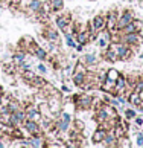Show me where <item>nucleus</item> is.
I'll return each instance as SVG.
<instances>
[{"instance_id": "obj_31", "label": "nucleus", "mask_w": 143, "mask_h": 148, "mask_svg": "<svg viewBox=\"0 0 143 148\" xmlns=\"http://www.w3.org/2000/svg\"><path fill=\"white\" fill-rule=\"evenodd\" d=\"M52 5V9L55 11V12H59V11H63L64 8V0H49Z\"/></svg>"}, {"instance_id": "obj_32", "label": "nucleus", "mask_w": 143, "mask_h": 148, "mask_svg": "<svg viewBox=\"0 0 143 148\" xmlns=\"http://www.w3.org/2000/svg\"><path fill=\"white\" fill-rule=\"evenodd\" d=\"M64 37H65V45H67L69 47H76V38L73 37V34H72V32L64 34Z\"/></svg>"}, {"instance_id": "obj_17", "label": "nucleus", "mask_w": 143, "mask_h": 148, "mask_svg": "<svg viewBox=\"0 0 143 148\" xmlns=\"http://www.w3.org/2000/svg\"><path fill=\"white\" fill-rule=\"evenodd\" d=\"M29 53H34V55L38 58V60H41V61H46V60H47V51H46V49H43V47H40V46H38L37 45V43H35V45L34 46H32V49H31V52Z\"/></svg>"}, {"instance_id": "obj_4", "label": "nucleus", "mask_w": 143, "mask_h": 148, "mask_svg": "<svg viewBox=\"0 0 143 148\" xmlns=\"http://www.w3.org/2000/svg\"><path fill=\"white\" fill-rule=\"evenodd\" d=\"M85 75H87V67L85 64L82 61H78L75 66V70H73V75H72V79H73V83L78 86V87H82L85 81Z\"/></svg>"}, {"instance_id": "obj_6", "label": "nucleus", "mask_w": 143, "mask_h": 148, "mask_svg": "<svg viewBox=\"0 0 143 148\" xmlns=\"http://www.w3.org/2000/svg\"><path fill=\"white\" fill-rule=\"evenodd\" d=\"M21 127L27 131V134H29V136H37V134L43 133L40 122H35V121H31V119H26L25 122L21 124Z\"/></svg>"}, {"instance_id": "obj_38", "label": "nucleus", "mask_w": 143, "mask_h": 148, "mask_svg": "<svg viewBox=\"0 0 143 148\" xmlns=\"http://www.w3.org/2000/svg\"><path fill=\"white\" fill-rule=\"evenodd\" d=\"M136 116H137V112L136 110H126L125 112V118L126 119H136Z\"/></svg>"}, {"instance_id": "obj_25", "label": "nucleus", "mask_w": 143, "mask_h": 148, "mask_svg": "<svg viewBox=\"0 0 143 148\" xmlns=\"http://www.w3.org/2000/svg\"><path fill=\"white\" fill-rule=\"evenodd\" d=\"M40 92H43V95H44V96H50V95H57V93H58V90L55 89L50 83H46V84L40 89Z\"/></svg>"}, {"instance_id": "obj_47", "label": "nucleus", "mask_w": 143, "mask_h": 148, "mask_svg": "<svg viewBox=\"0 0 143 148\" xmlns=\"http://www.w3.org/2000/svg\"><path fill=\"white\" fill-rule=\"evenodd\" d=\"M140 58H142V60H143V52H142V55H140Z\"/></svg>"}, {"instance_id": "obj_41", "label": "nucleus", "mask_w": 143, "mask_h": 148, "mask_svg": "<svg viewBox=\"0 0 143 148\" xmlns=\"http://www.w3.org/2000/svg\"><path fill=\"white\" fill-rule=\"evenodd\" d=\"M20 2H21V0H9V3L12 5V6H18Z\"/></svg>"}, {"instance_id": "obj_23", "label": "nucleus", "mask_w": 143, "mask_h": 148, "mask_svg": "<svg viewBox=\"0 0 143 148\" xmlns=\"http://www.w3.org/2000/svg\"><path fill=\"white\" fill-rule=\"evenodd\" d=\"M105 134H107V130H104L99 127L96 131H95V134H93V144H102V140L104 138H105Z\"/></svg>"}, {"instance_id": "obj_21", "label": "nucleus", "mask_w": 143, "mask_h": 148, "mask_svg": "<svg viewBox=\"0 0 143 148\" xmlns=\"http://www.w3.org/2000/svg\"><path fill=\"white\" fill-rule=\"evenodd\" d=\"M26 53H27V52H25V51H21V49H18V51L12 55V63H14L15 66H20L23 61H26Z\"/></svg>"}, {"instance_id": "obj_28", "label": "nucleus", "mask_w": 143, "mask_h": 148, "mask_svg": "<svg viewBox=\"0 0 143 148\" xmlns=\"http://www.w3.org/2000/svg\"><path fill=\"white\" fill-rule=\"evenodd\" d=\"M126 99H128V102L129 104H133V106H139L140 104V101H142V98H140V95L137 92H131L129 95H128V98H126Z\"/></svg>"}, {"instance_id": "obj_13", "label": "nucleus", "mask_w": 143, "mask_h": 148, "mask_svg": "<svg viewBox=\"0 0 143 148\" xmlns=\"http://www.w3.org/2000/svg\"><path fill=\"white\" fill-rule=\"evenodd\" d=\"M90 23H91V26L97 31V34H99L101 31H104L107 28V15L105 14H99V15H96V17L91 18Z\"/></svg>"}, {"instance_id": "obj_9", "label": "nucleus", "mask_w": 143, "mask_h": 148, "mask_svg": "<svg viewBox=\"0 0 143 148\" xmlns=\"http://www.w3.org/2000/svg\"><path fill=\"white\" fill-rule=\"evenodd\" d=\"M142 28H143L142 20L134 18L131 23H128L125 28H122V29L117 31V32H119V34H133V32H142Z\"/></svg>"}, {"instance_id": "obj_27", "label": "nucleus", "mask_w": 143, "mask_h": 148, "mask_svg": "<svg viewBox=\"0 0 143 148\" xmlns=\"http://www.w3.org/2000/svg\"><path fill=\"white\" fill-rule=\"evenodd\" d=\"M32 147H46V142H44V136L41 134H37V136H32V142H31Z\"/></svg>"}, {"instance_id": "obj_16", "label": "nucleus", "mask_w": 143, "mask_h": 148, "mask_svg": "<svg viewBox=\"0 0 143 148\" xmlns=\"http://www.w3.org/2000/svg\"><path fill=\"white\" fill-rule=\"evenodd\" d=\"M104 147H110V148H113V147H119V139L116 138V134H114V131L113 130H110L107 131V134H105V138H104L102 140V144Z\"/></svg>"}, {"instance_id": "obj_46", "label": "nucleus", "mask_w": 143, "mask_h": 148, "mask_svg": "<svg viewBox=\"0 0 143 148\" xmlns=\"http://www.w3.org/2000/svg\"><path fill=\"white\" fill-rule=\"evenodd\" d=\"M0 2H9V0H0Z\"/></svg>"}, {"instance_id": "obj_1", "label": "nucleus", "mask_w": 143, "mask_h": 148, "mask_svg": "<svg viewBox=\"0 0 143 148\" xmlns=\"http://www.w3.org/2000/svg\"><path fill=\"white\" fill-rule=\"evenodd\" d=\"M93 118H95V121L97 124H101V122H104V121L108 119V118H117V112L114 110L113 106L110 102L108 104L104 102L99 108H96V113H95V116H93Z\"/></svg>"}, {"instance_id": "obj_8", "label": "nucleus", "mask_w": 143, "mask_h": 148, "mask_svg": "<svg viewBox=\"0 0 143 148\" xmlns=\"http://www.w3.org/2000/svg\"><path fill=\"white\" fill-rule=\"evenodd\" d=\"M25 112H26V119L35 121V122H41L43 114L40 113L38 107H35L34 104H27V106H25Z\"/></svg>"}, {"instance_id": "obj_26", "label": "nucleus", "mask_w": 143, "mask_h": 148, "mask_svg": "<svg viewBox=\"0 0 143 148\" xmlns=\"http://www.w3.org/2000/svg\"><path fill=\"white\" fill-rule=\"evenodd\" d=\"M46 83H47V81H46L44 78H43V76H35V78H34V79H31V81H29V83H27V84H31L32 87H35L37 90H40L41 87L46 84Z\"/></svg>"}, {"instance_id": "obj_22", "label": "nucleus", "mask_w": 143, "mask_h": 148, "mask_svg": "<svg viewBox=\"0 0 143 148\" xmlns=\"http://www.w3.org/2000/svg\"><path fill=\"white\" fill-rule=\"evenodd\" d=\"M104 60L105 61H110V63H117L119 61V57H117V53L114 52V51H111V49H105L104 51Z\"/></svg>"}, {"instance_id": "obj_30", "label": "nucleus", "mask_w": 143, "mask_h": 148, "mask_svg": "<svg viewBox=\"0 0 143 148\" xmlns=\"http://www.w3.org/2000/svg\"><path fill=\"white\" fill-rule=\"evenodd\" d=\"M82 63H84L85 66H89V67H91V66H95L97 63V60L95 55H91V53H87V55H84V58L81 60Z\"/></svg>"}, {"instance_id": "obj_12", "label": "nucleus", "mask_w": 143, "mask_h": 148, "mask_svg": "<svg viewBox=\"0 0 143 148\" xmlns=\"http://www.w3.org/2000/svg\"><path fill=\"white\" fill-rule=\"evenodd\" d=\"M110 43H111V32L110 31H101L97 35V46L102 49V51H105L108 49Z\"/></svg>"}, {"instance_id": "obj_48", "label": "nucleus", "mask_w": 143, "mask_h": 148, "mask_svg": "<svg viewBox=\"0 0 143 148\" xmlns=\"http://www.w3.org/2000/svg\"><path fill=\"white\" fill-rule=\"evenodd\" d=\"M142 133H143V130H142Z\"/></svg>"}, {"instance_id": "obj_43", "label": "nucleus", "mask_w": 143, "mask_h": 148, "mask_svg": "<svg viewBox=\"0 0 143 148\" xmlns=\"http://www.w3.org/2000/svg\"><path fill=\"white\" fill-rule=\"evenodd\" d=\"M3 95V89H2V86H0V96Z\"/></svg>"}, {"instance_id": "obj_29", "label": "nucleus", "mask_w": 143, "mask_h": 148, "mask_svg": "<svg viewBox=\"0 0 143 148\" xmlns=\"http://www.w3.org/2000/svg\"><path fill=\"white\" fill-rule=\"evenodd\" d=\"M18 108H21V104H20L17 99L9 98V101H8V110H9V113H15Z\"/></svg>"}, {"instance_id": "obj_11", "label": "nucleus", "mask_w": 143, "mask_h": 148, "mask_svg": "<svg viewBox=\"0 0 143 148\" xmlns=\"http://www.w3.org/2000/svg\"><path fill=\"white\" fill-rule=\"evenodd\" d=\"M117 17H119V14H117V11H110V12L107 14V31H110L113 34V32H117Z\"/></svg>"}, {"instance_id": "obj_19", "label": "nucleus", "mask_w": 143, "mask_h": 148, "mask_svg": "<svg viewBox=\"0 0 143 148\" xmlns=\"http://www.w3.org/2000/svg\"><path fill=\"white\" fill-rule=\"evenodd\" d=\"M114 86H116V79L105 76V79H104L102 84H101V89H102L104 92H107V93H111V92L114 90Z\"/></svg>"}, {"instance_id": "obj_34", "label": "nucleus", "mask_w": 143, "mask_h": 148, "mask_svg": "<svg viewBox=\"0 0 143 148\" xmlns=\"http://www.w3.org/2000/svg\"><path fill=\"white\" fill-rule=\"evenodd\" d=\"M72 127H73V130H76V131H79V133H82V130L85 128V125H84V122H82V121L75 119V121H72Z\"/></svg>"}, {"instance_id": "obj_45", "label": "nucleus", "mask_w": 143, "mask_h": 148, "mask_svg": "<svg viewBox=\"0 0 143 148\" xmlns=\"http://www.w3.org/2000/svg\"><path fill=\"white\" fill-rule=\"evenodd\" d=\"M5 144H3V142H2V139H0V147H3Z\"/></svg>"}, {"instance_id": "obj_20", "label": "nucleus", "mask_w": 143, "mask_h": 148, "mask_svg": "<svg viewBox=\"0 0 143 148\" xmlns=\"http://www.w3.org/2000/svg\"><path fill=\"white\" fill-rule=\"evenodd\" d=\"M43 9V3L40 2V0H31L29 6H27L26 11H29V12H34V14H40Z\"/></svg>"}, {"instance_id": "obj_7", "label": "nucleus", "mask_w": 143, "mask_h": 148, "mask_svg": "<svg viewBox=\"0 0 143 148\" xmlns=\"http://www.w3.org/2000/svg\"><path fill=\"white\" fill-rule=\"evenodd\" d=\"M136 18V15L134 12L131 9H125L122 14H119V17H117V31H120L122 28H125L128 23H131Z\"/></svg>"}, {"instance_id": "obj_40", "label": "nucleus", "mask_w": 143, "mask_h": 148, "mask_svg": "<svg viewBox=\"0 0 143 148\" xmlns=\"http://www.w3.org/2000/svg\"><path fill=\"white\" fill-rule=\"evenodd\" d=\"M137 145L143 147V133H140L139 136H137Z\"/></svg>"}, {"instance_id": "obj_44", "label": "nucleus", "mask_w": 143, "mask_h": 148, "mask_svg": "<svg viewBox=\"0 0 143 148\" xmlns=\"http://www.w3.org/2000/svg\"><path fill=\"white\" fill-rule=\"evenodd\" d=\"M139 95H140V98H142V101H143V90H142V92L139 93Z\"/></svg>"}, {"instance_id": "obj_39", "label": "nucleus", "mask_w": 143, "mask_h": 148, "mask_svg": "<svg viewBox=\"0 0 143 148\" xmlns=\"http://www.w3.org/2000/svg\"><path fill=\"white\" fill-rule=\"evenodd\" d=\"M37 70H38V72H40L41 75H46V73H47V69H46V66L43 64V63L37 66Z\"/></svg>"}, {"instance_id": "obj_24", "label": "nucleus", "mask_w": 143, "mask_h": 148, "mask_svg": "<svg viewBox=\"0 0 143 148\" xmlns=\"http://www.w3.org/2000/svg\"><path fill=\"white\" fill-rule=\"evenodd\" d=\"M76 43H79V45H82V46H85L87 43H90L87 31H78L76 32Z\"/></svg>"}, {"instance_id": "obj_14", "label": "nucleus", "mask_w": 143, "mask_h": 148, "mask_svg": "<svg viewBox=\"0 0 143 148\" xmlns=\"http://www.w3.org/2000/svg\"><path fill=\"white\" fill-rule=\"evenodd\" d=\"M47 106L50 108L52 114H58L59 113V108H61V99H59V95H50L47 96Z\"/></svg>"}, {"instance_id": "obj_2", "label": "nucleus", "mask_w": 143, "mask_h": 148, "mask_svg": "<svg viewBox=\"0 0 143 148\" xmlns=\"http://www.w3.org/2000/svg\"><path fill=\"white\" fill-rule=\"evenodd\" d=\"M119 41L120 43H123V45H128L131 47H134L136 49V52H137V49H139V46L143 43V35H142V32H133V34H119Z\"/></svg>"}, {"instance_id": "obj_33", "label": "nucleus", "mask_w": 143, "mask_h": 148, "mask_svg": "<svg viewBox=\"0 0 143 148\" xmlns=\"http://www.w3.org/2000/svg\"><path fill=\"white\" fill-rule=\"evenodd\" d=\"M21 73V76H23V79L26 81V83H29V81L31 79H34L35 78V72H32V70L31 69H27V70H23V72H20Z\"/></svg>"}, {"instance_id": "obj_36", "label": "nucleus", "mask_w": 143, "mask_h": 148, "mask_svg": "<svg viewBox=\"0 0 143 148\" xmlns=\"http://www.w3.org/2000/svg\"><path fill=\"white\" fill-rule=\"evenodd\" d=\"M107 76H108V78H113V79H117L120 76V72L116 70V69H108L107 70Z\"/></svg>"}, {"instance_id": "obj_15", "label": "nucleus", "mask_w": 143, "mask_h": 148, "mask_svg": "<svg viewBox=\"0 0 143 148\" xmlns=\"http://www.w3.org/2000/svg\"><path fill=\"white\" fill-rule=\"evenodd\" d=\"M34 45H35L34 37H31V35H23V37L20 38V41H18V49H21V51H25V52L29 53Z\"/></svg>"}, {"instance_id": "obj_37", "label": "nucleus", "mask_w": 143, "mask_h": 148, "mask_svg": "<svg viewBox=\"0 0 143 148\" xmlns=\"http://www.w3.org/2000/svg\"><path fill=\"white\" fill-rule=\"evenodd\" d=\"M64 70H63V75L64 76H72L73 75V70H75V67H72V66H65V67H63Z\"/></svg>"}, {"instance_id": "obj_3", "label": "nucleus", "mask_w": 143, "mask_h": 148, "mask_svg": "<svg viewBox=\"0 0 143 148\" xmlns=\"http://www.w3.org/2000/svg\"><path fill=\"white\" fill-rule=\"evenodd\" d=\"M93 98L91 95H89V93H82V95H75L73 96V102L78 110H90V108L93 107Z\"/></svg>"}, {"instance_id": "obj_18", "label": "nucleus", "mask_w": 143, "mask_h": 148, "mask_svg": "<svg viewBox=\"0 0 143 148\" xmlns=\"http://www.w3.org/2000/svg\"><path fill=\"white\" fill-rule=\"evenodd\" d=\"M70 21H72V18H70V15H69V14L58 15V17L55 18V23H57V26H58V29H59V31H64V28L70 23Z\"/></svg>"}, {"instance_id": "obj_5", "label": "nucleus", "mask_w": 143, "mask_h": 148, "mask_svg": "<svg viewBox=\"0 0 143 148\" xmlns=\"http://www.w3.org/2000/svg\"><path fill=\"white\" fill-rule=\"evenodd\" d=\"M43 37H44L49 43H52L53 46H58L59 43H61L59 32H58L57 29L50 28V26H44V29H43Z\"/></svg>"}, {"instance_id": "obj_10", "label": "nucleus", "mask_w": 143, "mask_h": 148, "mask_svg": "<svg viewBox=\"0 0 143 148\" xmlns=\"http://www.w3.org/2000/svg\"><path fill=\"white\" fill-rule=\"evenodd\" d=\"M70 124H72V116L69 113H63L59 121L57 122V131L58 133H65V131H69Z\"/></svg>"}, {"instance_id": "obj_42", "label": "nucleus", "mask_w": 143, "mask_h": 148, "mask_svg": "<svg viewBox=\"0 0 143 148\" xmlns=\"http://www.w3.org/2000/svg\"><path fill=\"white\" fill-rule=\"evenodd\" d=\"M136 124H137V125H143V119H142V118H137V116H136Z\"/></svg>"}, {"instance_id": "obj_35", "label": "nucleus", "mask_w": 143, "mask_h": 148, "mask_svg": "<svg viewBox=\"0 0 143 148\" xmlns=\"http://www.w3.org/2000/svg\"><path fill=\"white\" fill-rule=\"evenodd\" d=\"M15 70H17V66H15L14 63L5 64V66H3V72H5V73H8V75H14V73H15Z\"/></svg>"}]
</instances>
